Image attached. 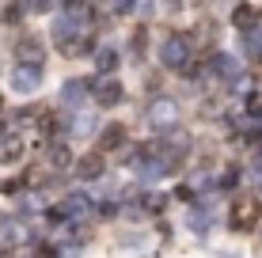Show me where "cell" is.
Masks as SVG:
<instances>
[{"label": "cell", "instance_id": "ffe728a7", "mask_svg": "<svg viewBox=\"0 0 262 258\" xmlns=\"http://www.w3.org/2000/svg\"><path fill=\"white\" fill-rule=\"evenodd\" d=\"M133 4H137V0H106V8H111L114 15H125V12H133Z\"/></svg>", "mask_w": 262, "mask_h": 258}, {"label": "cell", "instance_id": "7a4b0ae2", "mask_svg": "<svg viewBox=\"0 0 262 258\" xmlns=\"http://www.w3.org/2000/svg\"><path fill=\"white\" fill-rule=\"evenodd\" d=\"M144 122H148L156 133H167L179 126V103L167 99V95H156L148 106H144Z\"/></svg>", "mask_w": 262, "mask_h": 258}, {"label": "cell", "instance_id": "603a6c76", "mask_svg": "<svg viewBox=\"0 0 262 258\" xmlns=\"http://www.w3.org/2000/svg\"><path fill=\"white\" fill-rule=\"evenodd\" d=\"M164 4H167V8H183V0H164Z\"/></svg>", "mask_w": 262, "mask_h": 258}, {"label": "cell", "instance_id": "44dd1931", "mask_svg": "<svg viewBox=\"0 0 262 258\" xmlns=\"http://www.w3.org/2000/svg\"><path fill=\"white\" fill-rule=\"evenodd\" d=\"M247 110L251 114H262V91H251L247 95Z\"/></svg>", "mask_w": 262, "mask_h": 258}, {"label": "cell", "instance_id": "3957f363", "mask_svg": "<svg viewBox=\"0 0 262 258\" xmlns=\"http://www.w3.org/2000/svg\"><path fill=\"white\" fill-rule=\"evenodd\" d=\"M258 220H262V201L258 198H236L232 217H228L232 232H251V228H258Z\"/></svg>", "mask_w": 262, "mask_h": 258}, {"label": "cell", "instance_id": "30bf717a", "mask_svg": "<svg viewBox=\"0 0 262 258\" xmlns=\"http://www.w3.org/2000/svg\"><path fill=\"white\" fill-rule=\"evenodd\" d=\"M232 23H236L243 34L255 31V23H258V8H251V4H236V12H232Z\"/></svg>", "mask_w": 262, "mask_h": 258}, {"label": "cell", "instance_id": "e0dca14e", "mask_svg": "<svg viewBox=\"0 0 262 258\" xmlns=\"http://www.w3.org/2000/svg\"><path fill=\"white\" fill-rule=\"evenodd\" d=\"M232 91H236V95H243V99H247V95L255 91V80H251L247 73H239L236 80H232Z\"/></svg>", "mask_w": 262, "mask_h": 258}, {"label": "cell", "instance_id": "52a82bcc", "mask_svg": "<svg viewBox=\"0 0 262 258\" xmlns=\"http://www.w3.org/2000/svg\"><path fill=\"white\" fill-rule=\"evenodd\" d=\"M42 84V65H19L12 73V87L15 91H34Z\"/></svg>", "mask_w": 262, "mask_h": 258}, {"label": "cell", "instance_id": "277c9868", "mask_svg": "<svg viewBox=\"0 0 262 258\" xmlns=\"http://www.w3.org/2000/svg\"><path fill=\"white\" fill-rule=\"evenodd\" d=\"M160 61H164L167 68H186V65H190V42H186L183 34L164 38V46H160Z\"/></svg>", "mask_w": 262, "mask_h": 258}, {"label": "cell", "instance_id": "9a60e30c", "mask_svg": "<svg viewBox=\"0 0 262 258\" xmlns=\"http://www.w3.org/2000/svg\"><path fill=\"white\" fill-rule=\"evenodd\" d=\"M84 95H88V84H80V80H69V84H65V103L69 106H76Z\"/></svg>", "mask_w": 262, "mask_h": 258}, {"label": "cell", "instance_id": "5b68a950", "mask_svg": "<svg viewBox=\"0 0 262 258\" xmlns=\"http://www.w3.org/2000/svg\"><path fill=\"white\" fill-rule=\"evenodd\" d=\"M88 91L95 95V103H99V106H114V103H122V84H118V80H111V76H99L95 84H88Z\"/></svg>", "mask_w": 262, "mask_h": 258}, {"label": "cell", "instance_id": "8fae6325", "mask_svg": "<svg viewBox=\"0 0 262 258\" xmlns=\"http://www.w3.org/2000/svg\"><path fill=\"white\" fill-rule=\"evenodd\" d=\"M114 65H118V50H114V46H99V53H95V68H99V76H111V73H114Z\"/></svg>", "mask_w": 262, "mask_h": 258}, {"label": "cell", "instance_id": "d6986e66", "mask_svg": "<svg viewBox=\"0 0 262 258\" xmlns=\"http://www.w3.org/2000/svg\"><path fill=\"white\" fill-rule=\"evenodd\" d=\"M92 129H95V122L84 118V114H76V122H72V133H76V137H88Z\"/></svg>", "mask_w": 262, "mask_h": 258}, {"label": "cell", "instance_id": "8992f818", "mask_svg": "<svg viewBox=\"0 0 262 258\" xmlns=\"http://www.w3.org/2000/svg\"><path fill=\"white\" fill-rule=\"evenodd\" d=\"M15 57H19V65H42V57H46V50H42L38 38H31V34H23L19 42H15Z\"/></svg>", "mask_w": 262, "mask_h": 258}, {"label": "cell", "instance_id": "ba28073f", "mask_svg": "<svg viewBox=\"0 0 262 258\" xmlns=\"http://www.w3.org/2000/svg\"><path fill=\"white\" fill-rule=\"evenodd\" d=\"M213 73L221 76V80H236L243 73V65L232 57V53H216V57H213Z\"/></svg>", "mask_w": 262, "mask_h": 258}, {"label": "cell", "instance_id": "cb8c5ba5", "mask_svg": "<svg viewBox=\"0 0 262 258\" xmlns=\"http://www.w3.org/2000/svg\"><path fill=\"white\" fill-rule=\"evenodd\" d=\"M0 258H4V247H0Z\"/></svg>", "mask_w": 262, "mask_h": 258}, {"label": "cell", "instance_id": "2e32d148", "mask_svg": "<svg viewBox=\"0 0 262 258\" xmlns=\"http://www.w3.org/2000/svg\"><path fill=\"white\" fill-rule=\"evenodd\" d=\"M50 167H53V171L69 167V148H65V145H53V148H50Z\"/></svg>", "mask_w": 262, "mask_h": 258}, {"label": "cell", "instance_id": "4fadbf2b", "mask_svg": "<svg viewBox=\"0 0 262 258\" xmlns=\"http://www.w3.org/2000/svg\"><path fill=\"white\" fill-rule=\"evenodd\" d=\"M61 209H65V217H72V220H80V217H84L88 209H92V201H88L84 194H72V198H69V201H65V205H61Z\"/></svg>", "mask_w": 262, "mask_h": 258}, {"label": "cell", "instance_id": "5bb4252c", "mask_svg": "<svg viewBox=\"0 0 262 258\" xmlns=\"http://www.w3.org/2000/svg\"><path fill=\"white\" fill-rule=\"evenodd\" d=\"M99 140H103V148H118V145H125V129L122 126H106Z\"/></svg>", "mask_w": 262, "mask_h": 258}, {"label": "cell", "instance_id": "ac0fdd59", "mask_svg": "<svg viewBox=\"0 0 262 258\" xmlns=\"http://www.w3.org/2000/svg\"><path fill=\"white\" fill-rule=\"evenodd\" d=\"M247 50H251L255 61H262V34L258 31H247Z\"/></svg>", "mask_w": 262, "mask_h": 258}, {"label": "cell", "instance_id": "7402d4cb", "mask_svg": "<svg viewBox=\"0 0 262 258\" xmlns=\"http://www.w3.org/2000/svg\"><path fill=\"white\" fill-rule=\"evenodd\" d=\"M31 8H34V12H50L53 0H31Z\"/></svg>", "mask_w": 262, "mask_h": 258}, {"label": "cell", "instance_id": "9c48e42d", "mask_svg": "<svg viewBox=\"0 0 262 258\" xmlns=\"http://www.w3.org/2000/svg\"><path fill=\"white\" fill-rule=\"evenodd\" d=\"M103 156H84V159H80V163H76V175H80V179H84V182H92V179H99V175H103Z\"/></svg>", "mask_w": 262, "mask_h": 258}, {"label": "cell", "instance_id": "7c38bea8", "mask_svg": "<svg viewBox=\"0 0 262 258\" xmlns=\"http://www.w3.org/2000/svg\"><path fill=\"white\" fill-rule=\"evenodd\" d=\"M23 156V137H15V133H8V137H0V159H19Z\"/></svg>", "mask_w": 262, "mask_h": 258}, {"label": "cell", "instance_id": "6da1fadb", "mask_svg": "<svg viewBox=\"0 0 262 258\" xmlns=\"http://www.w3.org/2000/svg\"><path fill=\"white\" fill-rule=\"evenodd\" d=\"M53 46L65 57H80L84 50H92V15L84 4H72L69 12L57 15L53 23Z\"/></svg>", "mask_w": 262, "mask_h": 258}]
</instances>
